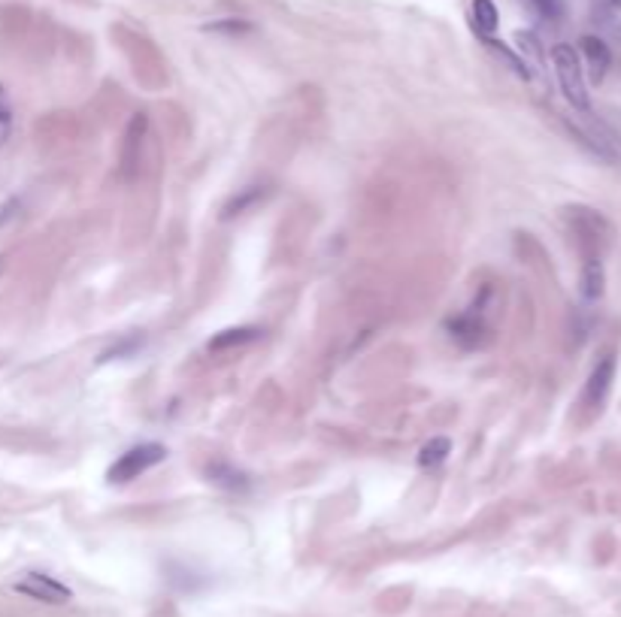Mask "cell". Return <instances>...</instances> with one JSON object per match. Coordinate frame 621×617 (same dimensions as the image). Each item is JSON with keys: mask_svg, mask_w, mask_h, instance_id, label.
Returning <instances> with one entry per match:
<instances>
[{"mask_svg": "<svg viewBox=\"0 0 621 617\" xmlns=\"http://www.w3.org/2000/svg\"><path fill=\"white\" fill-rule=\"evenodd\" d=\"M552 67H554V76H558V85L564 91L567 103L573 106L576 112H591V97H588L582 61H579L576 49L567 43H558L552 49Z\"/></svg>", "mask_w": 621, "mask_h": 617, "instance_id": "6da1fadb", "label": "cell"}, {"mask_svg": "<svg viewBox=\"0 0 621 617\" xmlns=\"http://www.w3.org/2000/svg\"><path fill=\"white\" fill-rule=\"evenodd\" d=\"M164 457H167V448L158 445V442L134 445L110 466L106 481H110V485H130V481L140 478V475H146L148 469H155L158 463H164Z\"/></svg>", "mask_w": 621, "mask_h": 617, "instance_id": "7a4b0ae2", "label": "cell"}, {"mask_svg": "<svg viewBox=\"0 0 621 617\" xmlns=\"http://www.w3.org/2000/svg\"><path fill=\"white\" fill-rule=\"evenodd\" d=\"M485 297H488V291L482 297H476V303L467 308V312H461L458 318H449L446 321V330H449V336L458 342L461 348H479L485 342V318H482V306H485Z\"/></svg>", "mask_w": 621, "mask_h": 617, "instance_id": "3957f363", "label": "cell"}, {"mask_svg": "<svg viewBox=\"0 0 621 617\" xmlns=\"http://www.w3.org/2000/svg\"><path fill=\"white\" fill-rule=\"evenodd\" d=\"M15 594H24L46 605H64L73 599V590L68 585H61V581H55L52 575L43 572H28L22 581H15Z\"/></svg>", "mask_w": 621, "mask_h": 617, "instance_id": "277c9868", "label": "cell"}, {"mask_svg": "<svg viewBox=\"0 0 621 617\" xmlns=\"http://www.w3.org/2000/svg\"><path fill=\"white\" fill-rule=\"evenodd\" d=\"M612 381H616V357L607 354L591 370V375H588V385H585V394H582L585 408L598 412V408L607 403V397H609V390H612Z\"/></svg>", "mask_w": 621, "mask_h": 617, "instance_id": "5b68a950", "label": "cell"}, {"mask_svg": "<svg viewBox=\"0 0 621 617\" xmlns=\"http://www.w3.org/2000/svg\"><path fill=\"white\" fill-rule=\"evenodd\" d=\"M146 124L148 119L143 112H137L130 119L128 130H124V146H122V176L134 179L137 166H140V148H143V137H146Z\"/></svg>", "mask_w": 621, "mask_h": 617, "instance_id": "8992f818", "label": "cell"}, {"mask_svg": "<svg viewBox=\"0 0 621 617\" xmlns=\"http://www.w3.org/2000/svg\"><path fill=\"white\" fill-rule=\"evenodd\" d=\"M579 52H582L579 61L588 64V73H591L594 82H600L603 76H607L609 64H612V52H609V46L603 43L600 37H594V33L582 37V40H579Z\"/></svg>", "mask_w": 621, "mask_h": 617, "instance_id": "52a82bcc", "label": "cell"}, {"mask_svg": "<svg viewBox=\"0 0 621 617\" xmlns=\"http://www.w3.org/2000/svg\"><path fill=\"white\" fill-rule=\"evenodd\" d=\"M607 288V273H603V261L598 255H588L582 264V279H579V291H582L585 303H598Z\"/></svg>", "mask_w": 621, "mask_h": 617, "instance_id": "ba28073f", "label": "cell"}, {"mask_svg": "<svg viewBox=\"0 0 621 617\" xmlns=\"http://www.w3.org/2000/svg\"><path fill=\"white\" fill-rule=\"evenodd\" d=\"M206 478H210L215 487L230 490V494H243V490H248V475L230 463H210L206 466Z\"/></svg>", "mask_w": 621, "mask_h": 617, "instance_id": "9c48e42d", "label": "cell"}, {"mask_svg": "<svg viewBox=\"0 0 621 617\" xmlns=\"http://www.w3.org/2000/svg\"><path fill=\"white\" fill-rule=\"evenodd\" d=\"M258 336H261V327H228V330L215 333V336L206 342V348H210L212 354H221V352H230V348L248 345V342H255Z\"/></svg>", "mask_w": 621, "mask_h": 617, "instance_id": "30bf717a", "label": "cell"}, {"mask_svg": "<svg viewBox=\"0 0 621 617\" xmlns=\"http://www.w3.org/2000/svg\"><path fill=\"white\" fill-rule=\"evenodd\" d=\"M470 13H473V28L482 40L494 37V31L500 28V13H497L494 0H473L470 4Z\"/></svg>", "mask_w": 621, "mask_h": 617, "instance_id": "8fae6325", "label": "cell"}, {"mask_svg": "<svg viewBox=\"0 0 621 617\" xmlns=\"http://www.w3.org/2000/svg\"><path fill=\"white\" fill-rule=\"evenodd\" d=\"M452 454V442L446 436H434L430 442H425L418 452V466L421 469H436L440 463H446V457Z\"/></svg>", "mask_w": 621, "mask_h": 617, "instance_id": "7c38bea8", "label": "cell"}, {"mask_svg": "<svg viewBox=\"0 0 621 617\" xmlns=\"http://www.w3.org/2000/svg\"><path fill=\"white\" fill-rule=\"evenodd\" d=\"M264 194H267V188H264V185H248V188L239 191V194H234L228 200L225 212H221V215H225V219H234V215H239V212H248L255 203H261Z\"/></svg>", "mask_w": 621, "mask_h": 617, "instance_id": "4fadbf2b", "label": "cell"}, {"mask_svg": "<svg viewBox=\"0 0 621 617\" xmlns=\"http://www.w3.org/2000/svg\"><path fill=\"white\" fill-rule=\"evenodd\" d=\"M485 46L491 49V52H494L497 58H500V61H507V64H509V70L516 73V76H521V79H531V67H527L525 61H521V55L512 52L509 46L497 43L494 37H488V40H485Z\"/></svg>", "mask_w": 621, "mask_h": 617, "instance_id": "5bb4252c", "label": "cell"}, {"mask_svg": "<svg viewBox=\"0 0 621 617\" xmlns=\"http://www.w3.org/2000/svg\"><path fill=\"white\" fill-rule=\"evenodd\" d=\"M516 43L521 49V61L527 64V58H531L534 64H540L543 61V49H540V40L534 37V33H527V31H518L516 33Z\"/></svg>", "mask_w": 621, "mask_h": 617, "instance_id": "9a60e30c", "label": "cell"}, {"mask_svg": "<svg viewBox=\"0 0 621 617\" xmlns=\"http://www.w3.org/2000/svg\"><path fill=\"white\" fill-rule=\"evenodd\" d=\"M13 137V106L6 88H0V148L6 146V139Z\"/></svg>", "mask_w": 621, "mask_h": 617, "instance_id": "2e32d148", "label": "cell"}, {"mask_svg": "<svg viewBox=\"0 0 621 617\" xmlns=\"http://www.w3.org/2000/svg\"><path fill=\"white\" fill-rule=\"evenodd\" d=\"M531 6L549 22H561V19H564V13H567L564 0H531Z\"/></svg>", "mask_w": 621, "mask_h": 617, "instance_id": "e0dca14e", "label": "cell"}, {"mask_svg": "<svg viewBox=\"0 0 621 617\" xmlns=\"http://www.w3.org/2000/svg\"><path fill=\"white\" fill-rule=\"evenodd\" d=\"M140 345H143V336H128V339H122L119 345H112L110 352H106V354L101 357V361H115V357H130Z\"/></svg>", "mask_w": 621, "mask_h": 617, "instance_id": "ac0fdd59", "label": "cell"}, {"mask_svg": "<svg viewBox=\"0 0 621 617\" xmlns=\"http://www.w3.org/2000/svg\"><path fill=\"white\" fill-rule=\"evenodd\" d=\"M206 31H215V33H248V31H252V24L243 22V19H221V22L206 24Z\"/></svg>", "mask_w": 621, "mask_h": 617, "instance_id": "d6986e66", "label": "cell"}, {"mask_svg": "<svg viewBox=\"0 0 621 617\" xmlns=\"http://www.w3.org/2000/svg\"><path fill=\"white\" fill-rule=\"evenodd\" d=\"M19 210H22V203H19V200H6V203L4 206H0V228H4V224L6 221H13L15 219V215H19Z\"/></svg>", "mask_w": 621, "mask_h": 617, "instance_id": "ffe728a7", "label": "cell"}, {"mask_svg": "<svg viewBox=\"0 0 621 617\" xmlns=\"http://www.w3.org/2000/svg\"><path fill=\"white\" fill-rule=\"evenodd\" d=\"M609 4L616 6V10H621V0H609Z\"/></svg>", "mask_w": 621, "mask_h": 617, "instance_id": "44dd1931", "label": "cell"}]
</instances>
